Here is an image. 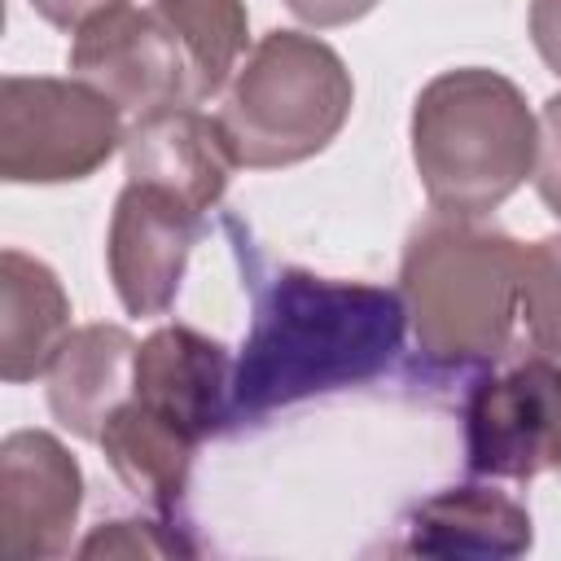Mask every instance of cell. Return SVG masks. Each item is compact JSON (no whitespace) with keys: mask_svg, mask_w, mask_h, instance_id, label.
Here are the masks:
<instances>
[{"mask_svg":"<svg viewBox=\"0 0 561 561\" xmlns=\"http://www.w3.org/2000/svg\"><path fill=\"white\" fill-rule=\"evenodd\" d=\"M535 188L543 206L561 219V92H552L539 110V153H535Z\"/></svg>","mask_w":561,"mask_h":561,"instance_id":"d6986e66","label":"cell"},{"mask_svg":"<svg viewBox=\"0 0 561 561\" xmlns=\"http://www.w3.org/2000/svg\"><path fill=\"white\" fill-rule=\"evenodd\" d=\"M202 228L206 215L184 197L140 180L123 184L110 215L105 263L127 316H162L175 302Z\"/></svg>","mask_w":561,"mask_h":561,"instance_id":"ba28073f","label":"cell"},{"mask_svg":"<svg viewBox=\"0 0 561 561\" xmlns=\"http://www.w3.org/2000/svg\"><path fill=\"white\" fill-rule=\"evenodd\" d=\"M96 447L105 451L110 469L118 473V482L145 500L153 513L171 517L188 491V473H193V456H197V438L180 425H171L167 416L149 412L145 403H136L131 394L110 412Z\"/></svg>","mask_w":561,"mask_h":561,"instance_id":"9a60e30c","label":"cell"},{"mask_svg":"<svg viewBox=\"0 0 561 561\" xmlns=\"http://www.w3.org/2000/svg\"><path fill=\"white\" fill-rule=\"evenodd\" d=\"M66 66L131 118L197 101L188 57L158 9L127 4L96 18L70 39Z\"/></svg>","mask_w":561,"mask_h":561,"instance_id":"52a82bcc","label":"cell"},{"mask_svg":"<svg viewBox=\"0 0 561 561\" xmlns=\"http://www.w3.org/2000/svg\"><path fill=\"white\" fill-rule=\"evenodd\" d=\"M399 530L394 552L412 557H522L535 543L526 504L482 482L425 495Z\"/></svg>","mask_w":561,"mask_h":561,"instance_id":"7c38bea8","label":"cell"},{"mask_svg":"<svg viewBox=\"0 0 561 561\" xmlns=\"http://www.w3.org/2000/svg\"><path fill=\"white\" fill-rule=\"evenodd\" d=\"M377 4H381V0H285V9H289L298 22L316 26V31L351 26V22H359L364 13H373Z\"/></svg>","mask_w":561,"mask_h":561,"instance_id":"7402d4cb","label":"cell"},{"mask_svg":"<svg viewBox=\"0 0 561 561\" xmlns=\"http://www.w3.org/2000/svg\"><path fill=\"white\" fill-rule=\"evenodd\" d=\"M526 31H530V44L543 57V66L561 79V0H530Z\"/></svg>","mask_w":561,"mask_h":561,"instance_id":"44dd1931","label":"cell"},{"mask_svg":"<svg viewBox=\"0 0 561 561\" xmlns=\"http://www.w3.org/2000/svg\"><path fill=\"white\" fill-rule=\"evenodd\" d=\"M535 351L561 355V232L522 245V316Z\"/></svg>","mask_w":561,"mask_h":561,"instance_id":"e0dca14e","label":"cell"},{"mask_svg":"<svg viewBox=\"0 0 561 561\" xmlns=\"http://www.w3.org/2000/svg\"><path fill=\"white\" fill-rule=\"evenodd\" d=\"M399 294L430 373L495 364L522 316V241L482 215L434 210L403 245Z\"/></svg>","mask_w":561,"mask_h":561,"instance_id":"7a4b0ae2","label":"cell"},{"mask_svg":"<svg viewBox=\"0 0 561 561\" xmlns=\"http://www.w3.org/2000/svg\"><path fill=\"white\" fill-rule=\"evenodd\" d=\"M162 22L175 31L188 70H193V92L215 96L250 53V13L245 0H153Z\"/></svg>","mask_w":561,"mask_h":561,"instance_id":"2e32d148","label":"cell"},{"mask_svg":"<svg viewBox=\"0 0 561 561\" xmlns=\"http://www.w3.org/2000/svg\"><path fill=\"white\" fill-rule=\"evenodd\" d=\"M539 114L522 88L491 66L434 75L412 101V167L434 210L486 215L530 175Z\"/></svg>","mask_w":561,"mask_h":561,"instance_id":"3957f363","label":"cell"},{"mask_svg":"<svg viewBox=\"0 0 561 561\" xmlns=\"http://www.w3.org/2000/svg\"><path fill=\"white\" fill-rule=\"evenodd\" d=\"M232 364L219 337L188 324H162L136 346L131 399L206 443L232 425Z\"/></svg>","mask_w":561,"mask_h":561,"instance_id":"30bf717a","label":"cell"},{"mask_svg":"<svg viewBox=\"0 0 561 561\" xmlns=\"http://www.w3.org/2000/svg\"><path fill=\"white\" fill-rule=\"evenodd\" d=\"M127 180L158 184L202 215L219 206L228 175L237 171V158L228 153V140L215 123V114H202L193 105H167L158 114H145L127 127L123 140Z\"/></svg>","mask_w":561,"mask_h":561,"instance_id":"8fae6325","label":"cell"},{"mask_svg":"<svg viewBox=\"0 0 561 561\" xmlns=\"http://www.w3.org/2000/svg\"><path fill=\"white\" fill-rule=\"evenodd\" d=\"M83 508V469L48 430H13L0 443V548L9 561L70 552Z\"/></svg>","mask_w":561,"mask_h":561,"instance_id":"9c48e42d","label":"cell"},{"mask_svg":"<svg viewBox=\"0 0 561 561\" xmlns=\"http://www.w3.org/2000/svg\"><path fill=\"white\" fill-rule=\"evenodd\" d=\"M355 83L337 48L302 31H267L219 92L215 123L245 171H276L316 158L337 140Z\"/></svg>","mask_w":561,"mask_h":561,"instance_id":"277c9868","label":"cell"},{"mask_svg":"<svg viewBox=\"0 0 561 561\" xmlns=\"http://www.w3.org/2000/svg\"><path fill=\"white\" fill-rule=\"evenodd\" d=\"M79 557H197V543L184 539L162 513L149 517H118L101 522L83 543Z\"/></svg>","mask_w":561,"mask_h":561,"instance_id":"ac0fdd59","label":"cell"},{"mask_svg":"<svg viewBox=\"0 0 561 561\" xmlns=\"http://www.w3.org/2000/svg\"><path fill=\"white\" fill-rule=\"evenodd\" d=\"M70 337V294L57 272L18 250H0V377L9 386L48 373L57 346Z\"/></svg>","mask_w":561,"mask_h":561,"instance_id":"5bb4252c","label":"cell"},{"mask_svg":"<svg viewBox=\"0 0 561 561\" xmlns=\"http://www.w3.org/2000/svg\"><path fill=\"white\" fill-rule=\"evenodd\" d=\"M465 465L473 478L530 482L561 469V355L535 351L473 381L465 399Z\"/></svg>","mask_w":561,"mask_h":561,"instance_id":"8992f818","label":"cell"},{"mask_svg":"<svg viewBox=\"0 0 561 561\" xmlns=\"http://www.w3.org/2000/svg\"><path fill=\"white\" fill-rule=\"evenodd\" d=\"M131 0H31V9L48 22V26H57V31H70V35H79L83 26H92L96 18H105V13H114V9H127Z\"/></svg>","mask_w":561,"mask_h":561,"instance_id":"ffe728a7","label":"cell"},{"mask_svg":"<svg viewBox=\"0 0 561 561\" xmlns=\"http://www.w3.org/2000/svg\"><path fill=\"white\" fill-rule=\"evenodd\" d=\"M136 337L123 324H83L57 346L44 381L48 412L61 430L83 443H96L110 412L131 394L136 377Z\"/></svg>","mask_w":561,"mask_h":561,"instance_id":"4fadbf2b","label":"cell"},{"mask_svg":"<svg viewBox=\"0 0 561 561\" xmlns=\"http://www.w3.org/2000/svg\"><path fill=\"white\" fill-rule=\"evenodd\" d=\"M127 140L123 110L83 79L4 75L0 79V180L70 184L96 175Z\"/></svg>","mask_w":561,"mask_h":561,"instance_id":"5b68a950","label":"cell"},{"mask_svg":"<svg viewBox=\"0 0 561 561\" xmlns=\"http://www.w3.org/2000/svg\"><path fill=\"white\" fill-rule=\"evenodd\" d=\"M403 333L399 289L276 267L254 285L250 333L232 364V425L381 377L403 351Z\"/></svg>","mask_w":561,"mask_h":561,"instance_id":"6da1fadb","label":"cell"}]
</instances>
